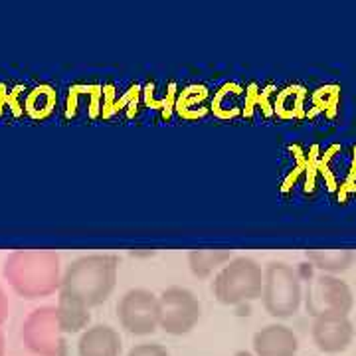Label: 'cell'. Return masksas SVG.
<instances>
[{
  "mask_svg": "<svg viewBox=\"0 0 356 356\" xmlns=\"http://www.w3.org/2000/svg\"><path fill=\"white\" fill-rule=\"evenodd\" d=\"M2 275L16 295L24 299H40L60 291L62 261L50 250H18L6 257Z\"/></svg>",
  "mask_w": 356,
  "mask_h": 356,
  "instance_id": "1",
  "label": "cell"
},
{
  "mask_svg": "<svg viewBox=\"0 0 356 356\" xmlns=\"http://www.w3.org/2000/svg\"><path fill=\"white\" fill-rule=\"evenodd\" d=\"M119 261L115 255L93 254L77 257L64 269L60 291L88 309L105 303L117 285Z\"/></svg>",
  "mask_w": 356,
  "mask_h": 356,
  "instance_id": "2",
  "label": "cell"
},
{
  "mask_svg": "<svg viewBox=\"0 0 356 356\" xmlns=\"http://www.w3.org/2000/svg\"><path fill=\"white\" fill-rule=\"evenodd\" d=\"M214 297L228 307L257 301L264 293V269L252 257H234L218 271Z\"/></svg>",
  "mask_w": 356,
  "mask_h": 356,
  "instance_id": "3",
  "label": "cell"
},
{
  "mask_svg": "<svg viewBox=\"0 0 356 356\" xmlns=\"http://www.w3.org/2000/svg\"><path fill=\"white\" fill-rule=\"evenodd\" d=\"M261 301L266 311L275 318L293 317L303 301V289L295 269L283 261H271L264 269Z\"/></svg>",
  "mask_w": 356,
  "mask_h": 356,
  "instance_id": "4",
  "label": "cell"
},
{
  "mask_svg": "<svg viewBox=\"0 0 356 356\" xmlns=\"http://www.w3.org/2000/svg\"><path fill=\"white\" fill-rule=\"evenodd\" d=\"M119 325L135 337L153 334L161 327L159 297L149 289H129L117 303Z\"/></svg>",
  "mask_w": 356,
  "mask_h": 356,
  "instance_id": "5",
  "label": "cell"
},
{
  "mask_svg": "<svg viewBox=\"0 0 356 356\" xmlns=\"http://www.w3.org/2000/svg\"><path fill=\"white\" fill-rule=\"evenodd\" d=\"M161 305V327L166 334L182 337L198 325L202 305L198 297L186 287H168L159 297Z\"/></svg>",
  "mask_w": 356,
  "mask_h": 356,
  "instance_id": "6",
  "label": "cell"
},
{
  "mask_svg": "<svg viewBox=\"0 0 356 356\" xmlns=\"http://www.w3.org/2000/svg\"><path fill=\"white\" fill-rule=\"evenodd\" d=\"M305 305L309 315L315 318L327 315L348 317V313L355 307V295L344 281L334 275L321 273L307 287Z\"/></svg>",
  "mask_w": 356,
  "mask_h": 356,
  "instance_id": "7",
  "label": "cell"
},
{
  "mask_svg": "<svg viewBox=\"0 0 356 356\" xmlns=\"http://www.w3.org/2000/svg\"><path fill=\"white\" fill-rule=\"evenodd\" d=\"M58 307L44 305L34 309L22 325V341L38 356H60L64 348Z\"/></svg>",
  "mask_w": 356,
  "mask_h": 356,
  "instance_id": "8",
  "label": "cell"
},
{
  "mask_svg": "<svg viewBox=\"0 0 356 356\" xmlns=\"http://www.w3.org/2000/svg\"><path fill=\"white\" fill-rule=\"evenodd\" d=\"M355 339L353 321L343 315L317 317L313 323V343L321 353L339 355L344 353Z\"/></svg>",
  "mask_w": 356,
  "mask_h": 356,
  "instance_id": "9",
  "label": "cell"
},
{
  "mask_svg": "<svg viewBox=\"0 0 356 356\" xmlns=\"http://www.w3.org/2000/svg\"><path fill=\"white\" fill-rule=\"evenodd\" d=\"M252 346L255 356H297L299 353L297 334L280 323L267 325L255 332Z\"/></svg>",
  "mask_w": 356,
  "mask_h": 356,
  "instance_id": "10",
  "label": "cell"
},
{
  "mask_svg": "<svg viewBox=\"0 0 356 356\" xmlns=\"http://www.w3.org/2000/svg\"><path fill=\"white\" fill-rule=\"evenodd\" d=\"M121 350H123L121 337L109 325L88 327L77 341L79 356H121Z\"/></svg>",
  "mask_w": 356,
  "mask_h": 356,
  "instance_id": "11",
  "label": "cell"
},
{
  "mask_svg": "<svg viewBox=\"0 0 356 356\" xmlns=\"http://www.w3.org/2000/svg\"><path fill=\"white\" fill-rule=\"evenodd\" d=\"M307 259L317 267L318 271L334 275L343 273L355 264L356 254L353 250H311L307 252Z\"/></svg>",
  "mask_w": 356,
  "mask_h": 356,
  "instance_id": "12",
  "label": "cell"
},
{
  "mask_svg": "<svg viewBox=\"0 0 356 356\" xmlns=\"http://www.w3.org/2000/svg\"><path fill=\"white\" fill-rule=\"evenodd\" d=\"M232 252L228 250H192L188 254V266L192 275L196 277H208L216 269H222L228 261H232Z\"/></svg>",
  "mask_w": 356,
  "mask_h": 356,
  "instance_id": "13",
  "label": "cell"
},
{
  "mask_svg": "<svg viewBox=\"0 0 356 356\" xmlns=\"http://www.w3.org/2000/svg\"><path fill=\"white\" fill-rule=\"evenodd\" d=\"M58 315H60V325L62 332H79L86 329L89 323V309L76 301L74 297L62 295L58 297Z\"/></svg>",
  "mask_w": 356,
  "mask_h": 356,
  "instance_id": "14",
  "label": "cell"
},
{
  "mask_svg": "<svg viewBox=\"0 0 356 356\" xmlns=\"http://www.w3.org/2000/svg\"><path fill=\"white\" fill-rule=\"evenodd\" d=\"M127 356H170V353L166 350L163 344L156 343H143L135 344Z\"/></svg>",
  "mask_w": 356,
  "mask_h": 356,
  "instance_id": "15",
  "label": "cell"
},
{
  "mask_svg": "<svg viewBox=\"0 0 356 356\" xmlns=\"http://www.w3.org/2000/svg\"><path fill=\"white\" fill-rule=\"evenodd\" d=\"M6 317H8V297H6L4 289L0 287V325L6 321Z\"/></svg>",
  "mask_w": 356,
  "mask_h": 356,
  "instance_id": "16",
  "label": "cell"
},
{
  "mask_svg": "<svg viewBox=\"0 0 356 356\" xmlns=\"http://www.w3.org/2000/svg\"><path fill=\"white\" fill-rule=\"evenodd\" d=\"M4 355V334L0 331V356Z\"/></svg>",
  "mask_w": 356,
  "mask_h": 356,
  "instance_id": "17",
  "label": "cell"
},
{
  "mask_svg": "<svg viewBox=\"0 0 356 356\" xmlns=\"http://www.w3.org/2000/svg\"><path fill=\"white\" fill-rule=\"evenodd\" d=\"M234 356H255V355L254 353H250V350H238Z\"/></svg>",
  "mask_w": 356,
  "mask_h": 356,
  "instance_id": "18",
  "label": "cell"
}]
</instances>
